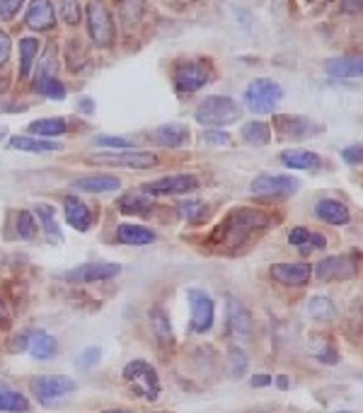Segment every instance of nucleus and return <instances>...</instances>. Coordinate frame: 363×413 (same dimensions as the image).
Wrapping results in <instances>:
<instances>
[{"label": "nucleus", "mask_w": 363, "mask_h": 413, "mask_svg": "<svg viewBox=\"0 0 363 413\" xmlns=\"http://www.w3.org/2000/svg\"><path fill=\"white\" fill-rule=\"evenodd\" d=\"M271 225V218L261 210L255 208H237L233 213L225 215V220L213 229L211 235V245L218 247H240L250 240L255 229H264Z\"/></svg>", "instance_id": "1"}, {"label": "nucleus", "mask_w": 363, "mask_h": 413, "mask_svg": "<svg viewBox=\"0 0 363 413\" xmlns=\"http://www.w3.org/2000/svg\"><path fill=\"white\" fill-rule=\"evenodd\" d=\"M240 104L231 97H206L204 102L196 107V121L204 123V126H225V123H233L240 118Z\"/></svg>", "instance_id": "2"}, {"label": "nucleus", "mask_w": 363, "mask_h": 413, "mask_svg": "<svg viewBox=\"0 0 363 413\" xmlns=\"http://www.w3.org/2000/svg\"><path fill=\"white\" fill-rule=\"evenodd\" d=\"M281 99H283L281 85L274 82V80H266V77H257V80H252L245 90L247 107L257 114H271L279 107Z\"/></svg>", "instance_id": "3"}, {"label": "nucleus", "mask_w": 363, "mask_h": 413, "mask_svg": "<svg viewBox=\"0 0 363 413\" xmlns=\"http://www.w3.org/2000/svg\"><path fill=\"white\" fill-rule=\"evenodd\" d=\"M124 379L128 382V387L139 397L155 401L160 397V379L158 373L153 370V365H148L145 360H131L124 367Z\"/></svg>", "instance_id": "4"}, {"label": "nucleus", "mask_w": 363, "mask_h": 413, "mask_svg": "<svg viewBox=\"0 0 363 413\" xmlns=\"http://www.w3.org/2000/svg\"><path fill=\"white\" fill-rule=\"evenodd\" d=\"M199 189V179L194 174H172L163 177L158 182H148L141 186V194L145 196H185L194 194Z\"/></svg>", "instance_id": "5"}, {"label": "nucleus", "mask_w": 363, "mask_h": 413, "mask_svg": "<svg viewBox=\"0 0 363 413\" xmlns=\"http://www.w3.org/2000/svg\"><path fill=\"white\" fill-rule=\"evenodd\" d=\"M90 164H109V167H126V169H150L158 164L153 153L141 150H121V153H97L87 158Z\"/></svg>", "instance_id": "6"}, {"label": "nucleus", "mask_w": 363, "mask_h": 413, "mask_svg": "<svg viewBox=\"0 0 363 413\" xmlns=\"http://www.w3.org/2000/svg\"><path fill=\"white\" fill-rule=\"evenodd\" d=\"M78 384L68 375H41L32 382V392L39 399L41 406H51L56 399L66 397V394L75 392Z\"/></svg>", "instance_id": "7"}, {"label": "nucleus", "mask_w": 363, "mask_h": 413, "mask_svg": "<svg viewBox=\"0 0 363 413\" xmlns=\"http://www.w3.org/2000/svg\"><path fill=\"white\" fill-rule=\"evenodd\" d=\"M358 266H361V259H358L356 251L353 254H337L320 261L315 275L320 281H349L358 273Z\"/></svg>", "instance_id": "8"}, {"label": "nucleus", "mask_w": 363, "mask_h": 413, "mask_svg": "<svg viewBox=\"0 0 363 413\" xmlns=\"http://www.w3.org/2000/svg\"><path fill=\"white\" fill-rule=\"evenodd\" d=\"M87 25H90L93 41L99 49L112 44V36H114L112 15H109L107 5H104L102 0H90V3H87Z\"/></svg>", "instance_id": "9"}, {"label": "nucleus", "mask_w": 363, "mask_h": 413, "mask_svg": "<svg viewBox=\"0 0 363 413\" xmlns=\"http://www.w3.org/2000/svg\"><path fill=\"white\" fill-rule=\"evenodd\" d=\"M298 189H301V182L296 177H288V174H261L250 186L255 196H271V199L293 196Z\"/></svg>", "instance_id": "10"}, {"label": "nucleus", "mask_w": 363, "mask_h": 413, "mask_svg": "<svg viewBox=\"0 0 363 413\" xmlns=\"http://www.w3.org/2000/svg\"><path fill=\"white\" fill-rule=\"evenodd\" d=\"M206 80H209V66L201 61L179 63L177 71H174V87H177L182 95L196 92L199 87L206 85Z\"/></svg>", "instance_id": "11"}, {"label": "nucleus", "mask_w": 363, "mask_h": 413, "mask_svg": "<svg viewBox=\"0 0 363 413\" xmlns=\"http://www.w3.org/2000/svg\"><path fill=\"white\" fill-rule=\"evenodd\" d=\"M189 302H191V331L206 334L213 324L215 307L206 292L201 290H189Z\"/></svg>", "instance_id": "12"}, {"label": "nucleus", "mask_w": 363, "mask_h": 413, "mask_svg": "<svg viewBox=\"0 0 363 413\" xmlns=\"http://www.w3.org/2000/svg\"><path fill=\"white\" fill-rule=\"evenodd\" d=\"M269 275L283 288H303L310 281L312 268L307 264H274Z\"/></svg>", "instance_id": "13"}, {"label": "nucleus", "mask_w": 363, "mask_h": 413, "mask_svg": "<svg viewBox=\"0 0 363 413\" xmlns=\"http://www.w3.org/2000/svg\"><path fill=\"white\" fill-rule=\"evenodd\" d=\"M121 273L119 264H85L78 268L68 271L66 281H78V283H95V281H107L114 275Z\"/></svg>", "instance_id": "14"}, {"label": "nucleus", "mask_w": 363, "mask_h": 413, "mask_svg": "<svg viewBox=\"0 0 363 413\" xmlns=\"http://www.w3.org/2000/svg\"><path fill=\"white\" fill-rule=\"evenodd\" d=\"M277 128L281 131L283 138H291V140H303L312 133L323 131L320 123H312L305 116H277Z\"/></svg>", "instance_id": "15"}, {"label": "nucleus", "mask_w": 363, "mask_h": 413, "mask_svg": "<svg viewBox=\"0 0 363 413\" xmlns=\"http://www.w3.org/2000/svg\"><path fill=\"white\" fill-rule=\"evenodd\" d=\"M325 71L332 77H363V53L358 56H337L325 63Z\"/></svg>", "instance_id": "16"}, {"label": "nucleus", "mask_w": 363, "mask_h": 413, "mask_svg": "<svg viewBox=\"0 0 363 413\" xmlns=\"http://www.w3.org/2000/svg\"><path fill=\"white\" fill-rule=\"evenodd\" d=\"M27 25L36 32H47L56 25V15L49 0H32L30 10H27Z\"/></svg>", "instance_id": "17"}, {"label": "nucleus", "mask_w": 363, "mask_h": 413, "mask_svg": "<svg viewBox=\"0 0 363 413\" xmlns=\"http://www.w3.org/2000/svg\"><path fill=\"white\" fill-rule=\"evenodd\" d=\"M315 215L320 220H325V223H329V225H347L349 220H351V213H349V208L342 203V201H337V199L317 201Z\"/></svg>", "instance_id": "18"}, {"label": "nucleus", "mask_w": 363, "mask_h": 413, "mask_svg": "<svg viewBox=\"0 0 363 413\" xmlns=\"http://www.w3.org/2000/svg\"><path fill=\"white\" fill-rule=\"evenodd\" d=\"M121 186L117 177L109 174H93V177H82L78 182H73V189L85 191V194H107V191H117Z\"/></svg>", "instance_id": "19"}, {"label": "nucleus", "mask_w": 363, "mask_h": 413, "mask_svg": "<svg viewBox=\"0 0 363 413\" xmlns=\"http://www.w3.org/2000/svg\"><path fill=\"white\" fill-rule=\"evenodd\" d=\"M150 140L163 148H179V145L187 143V126L182 123H165V126L155 128L150 133Z\"/></svg>", "instance_id": "20"}, {"label": "nucleus", "mask_w": 363, "mask_h": 413, "mask_svg": "<svg viewBox=\"0 0 363 413\" xmlns=\"http://www.w3.org/2000/svg\"><path fill=\"white\" fill-rule=\"evenodd\" d=\"M228 324H231V331L237 336L252 334V314L240 300H228Z\"/></svg>", "instance_id": "21"}, {"label": "nucleus", "mask_w": 363, "mask_h": 413, "mask_svg": "<svg viewBox=\"0 0 363 413\" xmlns=\"http://www.w3.org/2000/svg\"><path fill=\"white\" fill-rule=\"evenodd\" d=\"M117 242H121V245L145 247V245H153L155 242V232H150L148 227H141V225H119Z\"/></svg>", "instance_id": "22"}, {"label": "nucleus", "mask_w": 363, "mask_h": 413, "mask_svg": "<svg viewBox=\"0 0 363 413\" xmlns=\"http://www.w3.org/2000/svg\"><path fill=\"white\" fill-rule=\"evenodd\" d=\"M63 205H66V220H68V225H73L75 229L85 232V229L90 227V223H93L87 205L82 203L80 199H75V196H68L66 203H63Z\"/></svg>", "instance_id": "23"}, {"label": "nucleus", "mask_w": 363, "mask_h": 413, "mask_svg": "<svg viewBox=\"0 0 363 413\" xmlns=\"http://www.w3.org/2000/svg\"><path fill=\"white\" fill-rule=\"evenodd\" d=\"M281 162L291 169H307V172L323 167L320 155L310 153V150H288V153L281 155Z\"/></svg>", "instance_id": "24"}, {"label": "nucleus", "mask_w": 363, "mask_h": 413, "mask_svg": "<svg viewBox=\"0 0 363 413\" xmlns=\"http://www.w3.org/2000/svg\"><path fill=\"white\" fill-rule=\"evenodd\" d=\"M10 148L25 150V153H56V150H63L58 143H51V140H41V138H32V136L10 138Z\"/></svg>", "instance_id": "25"}, {"label": "nucleus", "mask_w": 363, "mask_h": 413, "mask_svg": "<svg viewBox=\"0 0 363 413\" xmlns=\"http://www.w3.org/2000/svg\"><path fill=\"white\" fill-rule=\"evenodd\" d=\"M34 210H36V218H39V227H44V232H47L49 242H54V245H61V242H63V235H61V229H58L56 213H54L51 205L39 203Z\"/></svg>", "instance_id": "26"}, {"label": "nucleus", "mask_w": 363, "mask_h": 413, "mask_svg": "<svg viewBox=\"0 0 363 413\" xmlns=\"http://www.w3.org/2000/svg\"><path fill=\"white\" fill-rule=\"evenodd\" d=\"M27 348H30V353L36 358V360H47V358H51L54 353H56V338L51 336V334L47 331H36L34 336L30 338V343H27Z\"/></svg>", "instance_id": "27"}, {"label": "nucleus", "mask_w": 363, "mask_h": 413, "mask_svg": "<svg viewBox=\"0 0 363 413\" xmlns=\"http://www.w3.org/2000/svg\"><path fill=\"white\" fill-rule=\"evenodd\" d=\"M27 131L32 136L39 138H54V136H63L68 131V123L63 118H39V121H32L27 126Z\"/></svg>", "instance_id": "28"}, {"label": "nucleus", "mask_w": 363, "mask_h": 413, "mask_svg": "<svg viewBox=\"0 0 363 413\" xmlns=\"http://www.w3.org/2000/svg\"><path fill=\"white\" fill-rule=\"evenodd\" d=\"M307 314L317 321H332V319H337V307H334V302L329 300V297L317 295L307 302Z\"/></svg>", "instance_id": "29"}, {"label": "nucleus", "mask_w": 363, "mask_h": 413, "mask_svg": "<svg viewBox=\"0 0 363 413\" xmlns=\"http://www.w3.org/2000/svg\"><path fill=\"white\" fill-rule=\"evenodd\" d=\"M242 140H247V143H252V145H266L271 140L269 126L261 121L245 123V126H242Z\"/></svg>", "instance_id": "30"}, {"label": "nucleus", "mask_w": 363, "mask_h": 413, "mask_svg": "<svg viewBox=\"0 0 363 413\" xmlns=\"http://www.w3.org/2000/svg\"><path fill=\"white\" fill-rule=\"evenodd\" d=\"M39 56V41L36 39H22L20 41V75L27 77L32 71V63Z\"/></svg>", "instance_id": "31"}, {"label": "nucleus", "mask_w": 363, "mask_h": 413, "mask_svg": "<svg viewBox=\"0 0 363 413\" xmlns=\"http://www.w3.org/2000/svg\"><path fill=\"white\" fill-rule=\"evenodd\" d=\"M36 90L44 95V97L49 99H63L66 97V87L58 82V77L49 75V73H44V75L36 77Z\"/></svg>", "instance_id": "32"}, {"label": "nucleus", "mask_w": 363, "mask_h": 413, "mask_svg": "<svg viewBox=\"0 0 363 413\" xmlns=\"http://www.w3.org/2000/svg\"><path fill=\"white\" fill-rule=\"evenodd\" d=\"M119 208H121V213H126V215H133V213L145 215L148 208H153V203L145 199V194H128L119 201Z\"/></svg>", "instance_id": "33"}, {"label": "nucleus", "mask_w": 363, "mask_h": 413, "mask_svg": "<svg viewBox=\"0 0 363 413\" xmlns=\"http://www.w3.org/2000/svg\"><path fill=\"white\" fill-rule=\"evenodd\" d=\"M30 408V401H27L22 394L17 392H8V389H3L0 392V411H8V413H22Z\"/></svg>", "instance_id": "34"}, {"label": "nucleus", "mask_w": 363, "mask_h": 413, "mask_svg": "<svg viewBox=\"0 0 363 413\" xmlns=\"http://www.w3.org/2000/svg\"><path fill=\"white\" fill-rule=\"evenodd\" d=\"M150 324H153V331L158 338H163L165 343H172V329H169V321H167V314H165L160 307H155L150 312Z\"/></svg>", "instance_id": "35"}, {"label": "nucleus", "mask_w": 363, "mask_h": 413, "mask_svg": "<svg viewBox=\"0 0 363 413\" xmlns=\"http://www.w3.org/2000/svg\"><path fill=\"white\" fill-rule=\"evenodd\" d=\"M119 12H121V20L126 27H133L139 22L141 12H143V0H121L119 5Z\"/></svg>", "instance_id": "36"}, {"label": "nucleus", "mask_w": 363, "mask_h": 413, "mask_svg": "<svg viewBox=\"0 0 363 413\" xmlns=\"http://www.w3.org/2000/svg\"><path fill=\"white\" fill-rule=\"evenodd\" d=\"M179 210H182V215H185L189 223H204V220L209 218V208H206V203H201V201L179 203Z\"/></svg>", "instance_id": "37"}, {"label": "nucleus", "mask_w": 363, "mask_h": 413, "mask_svg": "<svg viewBox=\"0 0 363 413\" xmlns=\"http://www.w3.org/2000/svg\"><path fill=\"white\" fill-rule=\"evenodd\" d=\"M58 10H61L63 20L68 22V25H80L82 20V10H80V3L78 0H58Z\"/></svg>", "instance_id": "38"}, {"label": "nucleus", "mask_w": 363, "mask_h": 413, "mask_svg": "<svg viewBox=\"0 0 363 413\" xmlns=\"http://www.w3.org/2000/svg\"><path fill=\"white\" fill-rule=\"evenodd\" d=\"M17 235L22 240H32L36 235V223H34V215L30 210H20L17 213Z\"/></svg>", "instance_id": "39"}, {"label": "nucleus", "mask_w": 363, "mask_h": 413, "mask_svg": "<svg viewBox=\"0 0 363 413\" xmlns=\"http://www.w3.org/2000/svg\"><path fill=\"white\" fill-rule=\"evenodd\" d=\"M247 370V353L240 351V348H233L231 351V367H228V373L231 377H242V373Z\"/></svg>", "instance_id": "40"}, {"label": "nucleus", "mask_w": 363, "mask_h": 413, "mask_svg": "<svg viewBox=\"0 0 363 413\" xmlns=\"http://www.w3.org/2000/svg\"><path fill=\"white\" fill-rule=\"evenodd\" d=\"M25 0H0V17L3 20H10V17L17 15V10L22 8Z\"/></svg>", "instance_id": "41"}, {"label": "nucleus", "mask_w": 363, "mask_h": 413, "mask_svg": "<svg viewBox=\"0 0 363 413\" xmlns=\"http://www.w3.org/2000/svg\"><path fill=\"white\" fill-rule=\"evenodd\" d=\"M99 360V348H87V351H82L80 355H78V365L82 367V370H87V367H93L95 362Z\"/></svg>", "instance_id": "42"}, {"label": "nucleus", "mask_w": 363, "mask_h": 413, "mask_svg": "<svg viewBox=\"0 0 363 413\" xmlns=\"http://www.w3.org/2000/svg\"><path fill=\"white\" fill-rule=\"evenodd\" d=\"M97 145H107V148H119V150H131V143H128L126 138L102 136V138H97Z\"/></svg>", "instance_id": "43"}, {"label": "nucleus", "mask_w": 363, "mask_h": 413, "mask_svg": "<svg viewBox=\"0 0 363 413\" xmlns=\"http://www.w3.org/2000/svg\"><path fill=\"white\" fill-rule=\"evenodd\" d=\"M307 240H310V229L307 227H293L291 235H288V242H291L293 247H303Z\"/></svg>", "instance_id": "44"}, {"label": "nucleus", "mask_w": 363, "mask_h": 413, "mask_svg": "<svg viewBox=\"0 0 363 413\" xmlns=\"http://www.w3.org/2000/svg\"><path fill=\"white\" fill-rule=\"evenodd\" d=\"M342 158H344V162H349V164L363 162V148H361V145H351V148L344 150Z\"/></svg>", "instance_id": "45"}, {"label": "nucleus", "mask_w": 363, "mask_h": 413, "mask_svg": "<svg viewBox=\"0 0 363 413\" xmlns=\"http://www.w3.org/2000/svg\"><path fill=\"white\" fill-rule=\"evenodd\" d=\"M204 140L213 145H225V143H231V136L220 131H204Z\"/></svg>", "instance_id": "46"}, {"label": "nucleus", "mask_w": 363, "mask_h": 413, "mask_svg": "<svg viewBox=\"0 0 363 413\" xmlns=\"http://www.w3.org/2000/svg\"><path fill=\"white\" fill-rule=\"evenodd\" d=\"M8 58H10V36L0 29V68L5 66Z\"/></svg>", "instance_id": "47"}, {"label": "nucleus", "mask_w": 363, "mask_h": 413, "mask_svg": "<svg viewBox=\"0 0 363 413\" xmlns=\"http://www.w3.org/2000/svg\"><path fill=\"white\" fill-rule=\"evenodd\" d=\"M325 245H327V242H325L323 235H312V232H310V240L303 245L301 251H303V254H310V249H325Z\"/></svg>", "instance_id": "48"}, {"label": "nucleus", "mask_w": 363, "mask_h": 413, "mask_svg": "<svg viewBox=\"0 0 363 413\" xmlns=\"http://www.w3.org/2000/svg\"><path fill=\"white\" fill-rule=\"evenodd\" d=\"M342 10L344 12H361L363 0H342Z\"/></svg>", "instance_id": "49"}, {"label": "nucleus", "mask_w": 363, "mask_h": 413, "mask_svg": "<svg viewBox=\"0 0 363 413\" xmlns=\"http://www.w3.org/2000/svg\"><path fill=\"white\" fill-rule=\"evenodd\" d=\"M252 387H266V384H271V377L269 375H255V377L250 379Z\"/></svg>", "instance_id": "50"}, {"label": "nucleus", "mask_w": 363, "mask_h": 413, "mask_svg": "<svg viewBox=\"0 0 363 413\" xmlns=\"http://www.w3.org/2000/svg\"><path fill=\"white\" fill-rule=\"evenodd\" d=\"M8 321V310H5V305L0 302V324H5Z\"/></svg>", "instance_id": "51"}, {"label": "nucleus", "mask_w": 363, "mask_h": 413, "mask_svg": "<svg viewBox=\"0 0 363 413\" xmlns=\"http://www.w3.org/2000/svg\"><path fill=\"white\" fill-rule=\"evenodd\" d=\"M80 104H82V109H85L87 114H93V102H90V99H82Z\"/></svg>", "instance_id": "52"}, {"label": "nucleus", "mask_w": 363, "mask_h": 413, "mask_svg": "<svg viewBox=\"0 0 363 413\" xmlns=\"http://www.w3.org/2000/svg\"><path fill=\"white\" fill-rule=\"evenodd\" d=\"M277 384L281 389H288V377H283V375H281V377H277Z\"/></svg>", "instance_id": "53"}, {"label": "nucleus", "mask_w": 363, "mask_h": 413, "mask_svg": "<svg viewBox=\"0 0 363 413\" xmlns=\"http://www.w3.org/2000/svg\"><path fill=\"white\" fill-rule=\"evenodd\" d=\"M3 136H5V128H3V126H0V138H3Z\"/></svg>", "instance_id": "54"}, {"label": "nucleus", "mask_w": 363, "mask_h": 413, "mask_svg": "<svg viewBox=\"0 0 363 413\" xmlns=\"http://www.w3.org/2000/svg\"><path fill=\"white\" fill-rule=\"evenodd\" d=\"M104 413H128V411H104Z\"/></svg>", "instance_id": "55"}, {"label": "nucleus", "mask_w": 363, "mask_h": 413, "mask_svg": "<svg viewBox=\"0 0 363 413\" xmlns=\"http://www.w3.org/2000/svg\"><path fill=\"white\" fill-rule=\"evenodd\" d=\"M337 413H351V411H337Z\"/></svg>", "instance_id": "56"}]
</instances>
